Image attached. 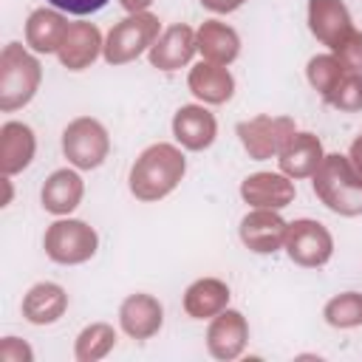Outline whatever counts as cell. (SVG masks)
I'll return each mask as SVG.
<instances>
[{"mask_svg":"<svg viewBox=\"0 0 362 362\" xmlns=\"http://www.w3.org/2000/svg\"><path fill=\"white\" fill-rule=\"evenodd\" d=\"M187 173L184 153L173 144L147 147L130 170V192L139 201H158L170 195Z\"/></svg>","mask_w":362,"mask_h":362,"instance_id":"6da1fadb","label":"cell"},{"mask_svg":"<svg viewBox=\"0 0 362 362\" xmlns=\"http://www.w3.org/2000/svg\"><path fill=\"white\" fill-rule=\"evenodd\" d=\"M314 195L337 215L356 218L362 215V178L351 167V161L339 153H331L322 158L317 173L311 175Z\"/></svg>","mask_w":362,"mask_h":362,"instance_id":"7a4b0ae2","label":"cell"},{"mask_svg":"<svg viewBox=\"0 0 362 362\" xmlns=\"http://www.w3.org/2000/svg\"><path fill=\"white\" fill-rule=\"evenodd\" d=\"M40 76V62L20 42H8L0 54V110H14L31 102Z\"/></svg>","mask_w":362,"mask_h":362,"instance_id":"3957f363","label":"cell"},{"mask_svg":"<svg viewBox=\"0 0 362 362\" xmlns=\"http://www.w3.org/2000/svg\"><path fill=\"white\" fill-rule=\"evenodd\" d=\"M156 37H158V20L147 11H139L110 28L102 54L110 65H124L139 54H144L147 48H153Z\"/></svg>","mask_w":362,"mask_h":362,"instance_id":"277c9868","label":"cell"},{"mask_svg":"<svg viewBox=\"0 0 362 362\" xmlns=\"http://www.w3.org/2000/svg\"><path fill=\"white\" fill-rule=\"evenodd\" d=\"M62 153L65 158L79 167V170H96L107 153H110V139H107V130L90 119V116H82V119H74L65 133H62Z\"/></svg>","mask_w":362,"mask_h":362,"instance_id":"5b68a950","label":"cell"},{"mask_svg":"<svg viewBox=\"0 0 362 362\" xmlns=\"http://www.w3.org/2000/svg\"><path fill=\"white\" fill-rule=\"evenodd\" d=\"M96 232L85 223V221H57L48 226L45 232V255L54 260V263H65V266H76V263H85L93 257L96 252Z\"/></svg>","mask_w":362,"mask_h":362,"instance_id":"8992f818","label":"cell"},{"mask_svg":"<svg viewBox=\"0 0 362 362\" xmlns=\"http://www.w3.org/2000/svg\"><path fill=\"white\" fill-rule=\"evenodd\" d=\"M294 133L297 130L288 116H255L238 124V139L255 161L280 156V150Z\"/></svg>","mask_w":362,"mask_h":362,"instance_id":"52a82bcc","label":"cell"},{"mask_svg":"<svg viewBox=\"0 0 362 362\" xmlns=\"http://www.w3.org/2000/svg\"><path fill=\"white\" fill-rule=\"evenodd\" d=\"M283 249L288 252V257L297 266L317 269V266H325L331 260V255H334V238H331V232L320 221L300 218V221L288 223Z\"/></svg>","mask_w":362,"mask_h":362,"instance_id":"ba28073f","label":"cell"},{"mask_svg":"<svg viewBox=\"0 0 362 362\" xmlns=\"http://www.w3.org/2000/svg\"><path fill=\"white\" fill-rule=\"evenodd\" d=\"M308 28L328 48H339L354 34L351 14L339 0H308Z\"/></svg>","mask_w":362,"mask_h":362,"instance_id":"9c48e42d","label":"cell"},{"mask_svg":"<svg viewBox=\"0 0 362 362\" xmlns=\"http://www.w3.org/2000/svg\"><path fill=\"white\" fill-rule=\"evenodd\" d=\"M288 223L274 212V209H255L240 221V240L257 252V255H272L286 243Z\"/></svg>","mask_w":362,"mask_h":362,"instance_id":"30bf717a","label":"cell"},{"mask_svg":"<svg viewBox=\"0 0 362 362\" xmlns=\"http://www.w3.org/2000/svg\"><path fill=\"white\" fill-rule=\"evenodd\" d=\"M249 339V325L243 320L240 311L223 308L221 314H215L209 331H206V348L215 359H235L240 356V351L246 348Z\"/></svg>","mask_w":362,"mask_h":362,"instance_id":"8fae6325","label":"cell"},{"mask_svg":"<svg viewBox=\"0 0 362 362\" xmlns=\"http://www.w3.org/2000/svg\"><path fill=\"white\" fill-rule=\"evenodd\" d=\"M240 195L255 209H283L294 201V184L286 173H255L240 184Z\"/></svg>","mask_w":362,"mask_h":362,"instance_id":"7c38bea8","label":"cell"},{"mask_svg":"<svg viewBox=\"0 0 362 362\" xmlns=\"http://www.w3.org/2000/svg\"><path fill=\"white\" fill-rule=\"evenodd\" d=\"M173 133L187 150H206L218 136L215 116L201 105H184L173 116Z\"/></svg>","mask_w":362,"mask_h":362,"instance_id":"4fadbf2b","label":"cell"},{"mask_svg":"<svg viewBox=\"0 0 362 362\" xmlns=\"http://www.w3.org/2000/svg\"><path fill=\"white\" fill-rule=\"evenodd\" d=\"M122 331L133 339H150L164 322V308L150 294H130L119 308Z\"/></svg>","mask_w":362,"mask_h":362,"instance_id":"5bb4252c","label":"cell"},{"mask_svg":"<svg viewBox=\"0 0 362 362\" xmlns=\"http://www.w3.org/2000/svg\"><path fill=\"white\" fill-rule=\"evenodd\" d=\"M102 48V34L93 23H71L57 54L68 71H82L99 57Z\"/></svg>","mask_w":362,"mask_h":362,"instance_id":"9a60e30c","label":"cell"},{"mask_svg":"<svg viewBox=\"0 0 362 362\" xmlns=\"http://www.w3.org/2000/svg\"><path fill=\"white\" fill-rule=\"evenodd\" d=\"M198 51L195 42V31L189 25H170L150 48V62L153 68L161 71H175L181 65H187L192 59V54Z\"/></svg>","mask_w":362,"mask_h":362,"instance_id":"2e32d148","label":"cell"},{"mask_svg":"<svg viewBox=\"0 0 362 362\" xmlns=\"http://www.w3.org/2000/svg\"><path fill=\"white\" fill-rule=\"evenodd\" d=\"M37 141L28 124L23 122H6L0 127V170L3 175H14L25 170L34 158Z\"/></svg>","mask_w":362,"mask_h":362,"instance_id":"e0dca14e","label":"cell"},{"mask_svg":"<svg viewBox=\"0 0 362 362\" xmlns=\"http://www.w3.org/2000/svg\"><path fill=\"white\" fill-rule=\"evenodd\" d=\"M322 144L314 133H294L280 150V170L288 178H308L322 164Z\"/></svg>","mask_w":362,"mask_h":362,"instance_id":"ac0fdd59","label":"cell"},{"mask_svg":"<svg viewBox=\"0 0 362 362\" xmlns=\"http://www.w3.org/2000/svg\"><path fill=\"white\" fill-rule=\"evenodd\" d=\"M68 308V294L57 283H37L23 297V317L34 325H51L57 322Z\"/></svg>","mask_w":362,"mask_h":362,"instance_id":"d6986e66","label":"cell"},{"mask_svg":"<svg viewBox=\"0 0 362 362\" xmlns=\"http://www.w3.org/2000/svg\"><path fill=\"white\" fill-rule=\"evenodd\" d=\"M187 82H189V90L206 105H223L235 93L232 74L226 71V65H215V62H198L189 71Z\"/></svg>","mask_w":362,"mask_h":362,"instance_id":"ffe728a7","label":"cell"},{"mask_svg":"<svg viewBox=\"0 0 362 362\" xmlns=\"http://www.w3.org/2000/svg\"><path fill=\"white\" fill-rule=\"evenodd\" d=\"M82 192H85V184L74 170H57L48 175L42 187V206L51 215H68L79 206Z\"/></svg>","mask_w":362,"mask_h":362,"instance_id":"44dd1931","label":"cell"},{"mask_svg":"<svg viewBox=\"0 0 362 362\" xmlns=\"http://www.w3.org/2000/svg\"><path fill=\"white\" fill-rule=\"evenodd\" d=\"M65 31H68V23L59 11L37 8L25 23V42L37 54H54V51H59Z\"/></svg>","mask_w":362,"mask_h":362,"instance_id":"7402d4cb","label":"cell"},{"mask_svg":"<svg viewBox=\"0 0 362 362\" xmlns=\"http://www.w3.org/2000/svg\"><path fill=\"white\" fill-rule=\"evenodd\" d=\"M195 42H198V51L204 54V59L215 62V65H229L240 51L238 34L226 23H218V20H206L198 28Z\"/></svg>","mask_w":362,"mask_h":362,"instance_id":"603a6c76","label":"cell"},{"mask_svg":"<svg viewBox=\"0 0 362 362\" xmlns=\"http://www.w3.org/2000/svg\"><path fill=\"white\" fill-rule=\"evenodd\" d=\"M226 303H229V288H226V283H221L215 277L195 280L184 294V311L192 320L215 317V314H221L226 308Z\"/></svg>","mask_w":362,"mask_h":362,"instance_id":"cb8c5ba5","label":"cell"},{"mask_svg":"<svg viewBox=\"0 0 362 362\" xmlns=\"http://www.w3.org/2000/svg\"><path fill=\"white\" fill-rule=\"evenodd\" d=\"M345 71H348V65L337 54H320V57H311V62H308V82L314 85V90H320L322 99H328L331 90L345 76Z\"/></svg>","mask_w":362,"mask_h":362,"instance_id":"d4e9b609","label":"cell"},{"mask_svg":"<svg viewBox=\"0 0 362 362\" xmlns=\"http://www.w3.org/2000/svg\"><path fill=\"white\" fill-rule=\"evenodd\" d=\"M322 317L334 328H356L362 325V294L359 291H345L337 294L325 303Z\"/></svg>","mask_w":362,"mask_h":362,"instance_id":"484cf974","label":"cell"},{"mask_svg":"<svg viewBox=\"0 0 362 362\" xmlns=\"http://www.w3.org/2000/svg\"><path fill=\"white\" fill-rule=\"evenodd\" d=\"M113 345H116V331L107 322H93L76 337V359L79 362L102 359Z\"/></svg>","mask_w":362,"mask_h":362,"instance_id":"4316f807","label":"cell"},{"mask_svg":"<svg viewBox=\"0 0 362 362\" xmlns=\"http://www.w3.org/2000/svg\"><path fill=\"white\" fill-rule=\"evenodd\" d=\"M325 102L334 105L337 110H348V113L362 110V74L348 68L345 76L339 79V85L331 90V96Z\"/></svg>","mask_w":362,"mask_h":362,"instance_id":"83f0119b","label":"cell"},{"mask_svg":"<svg viewBox=\"0 0 362 362\" xmlns=\"http://www.w3.org/2000/svg\"><path fill=\"white\" fill-rule=\"evenodd\" d=\"M334 54H337L348 68L362 71V34L354 28V34H351L339 48H334Z\"/></svg>","mask_w":362,"mask_h":362,"instance_id":"f1b7e54d","label":"cell"},{"mask_svg":"<svg viewBox=\"0 0 362 362\" xmlns=\"http://www.w3.org/2000/svg\"><path fill=\"white\" fill-rule=\"evenodd\" d=\"M31 348L17 337H6L0 342V362H31Z\"/></svg>","mask_w":362,"mask_h":362,"instance_id":"f546056e","label":"cell"},{"mask_svg":"<svg viewBox=\"0 0 362 362\" xmlns=\"http://www.w3.org/2000/svg\"><path fill=\"white\" fill-rule=\"evenodd\" d=\"M54 8L59 11H68V14H76V17H85V14H93L99 8L107 6V0H48Z\"/></svg>","mask_w":362,"mask_h":362,"instance_id":"4dcf8cb0","label":"cell"},{"mask_svg":"<svg viewBox=\"0 0 362 362\" xmlns=\"http://www.w3.org/2000/svg\"><path fill=\"white\" fill-rule=\"evenodd\" d=\"M246 0H201V6L204 8H209V11H215V14H226V11H235V8H240Z\"/></svg>","mask_w":362,"mask_h":362,"instance_id":"1f68e13d","label":"cell"},{"mask_svg":"<svg viewBox=\"0 0 362 362\" xmlns=\"http://www.w3.org/2000/svg\"><path fill=\"white\" fill-rule=\"evenodd\" d=\"M348 161H351V167L356 170V175L362 178V136H356V139L351 141V150H348Z\"/></svg>","mask_w":362,"mask_h":362,"instance_id":"d6a6232c","label":"cell"},{"mask_svg":"<svg viewBox=\"0 0 362 362\" xmlns=\"http://www.w3.org/2000/svg\"><path fill=\"white\" fill-rule=\"evenodd\" d=\"M130 14H139V11H147V6L153 3V0H119Z\"/></svg>","mask_w":362,"mask_h":362,"instance_id":"836d02e7","label":"cell"}]
</instances>
